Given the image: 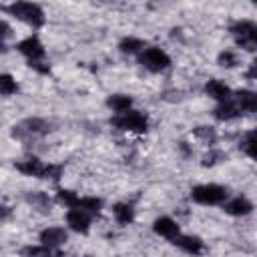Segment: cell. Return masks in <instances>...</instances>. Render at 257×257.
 <instances>
[{
    "label": "cell",
    "mask_w": 257,
    "mask_h": 257,
    "mask_svg": "<svg viewBox=\"0 0 257 257\" xmlns=\"http://www.w3.org/2000/svg\"><path fill=\"white\" fill-rule=\"evenodd\" d=\"M4 10L10 12L12 16H16L18 20L30 24L32 28H38V26L44 24V12H42V8L38 4H32V2H12Z\"/></svg>",
    "instance_id": "6da1fadb"
},
{
    "label": "cell",
    "mask_w": 257,
    "mask_h": 257,
    "mask_svg": "<svg viewBox=\"0 0 257 257\" xmlns=\"http://www.w3.org/2000/svg\"><path fill=\"white\" fill-rule=\"evenodd\" d=\"M16 169L28 177H38V179H58L60 173H62V167L58 165H46L42 163L40 159L32 157V159H26V161H20L16 163Z\"/></svg>",
    "instance_id": "7a4b0ae2"
},
{
    "label": "cell",
    "mask_w": 257,
    "mask_h": 257,
    "mask_svg": "<svg viewBox=\"0 0 257 257\" xmlns=\"http://www.w3.org/2000/svg\"><path fill=\"white\" fill-rule=\"evenodd\" d=\"M229 32L235 36V42L241 48H245L249 52L255 50V44H257V26H255L253 20H237V22H233L229 26Z\"/></svg>",
    "instance_id": "3957f363"
},
{
    "label": "cell",
    "mask_w": 257,
    "mask_h": 257,
    "mask_svg": "<svg viewBox=\"0 0 257 257\" xmlns=\"http://www.w3.org/2000/svg\"><path fill=\"white\" fill-rule=\"evenodd\" d=\"M110 124L120 131H133V133H145L149 128V118L141 110H126L110 118Z\"/></svg>",
    "instance_id": "277c9868"
},
{
    "label": "cell",
    "mask_w": 257,
    "mask_h": 257,
    "mask_svg": "<svg viewBox=\"0 0 257 257\" xmlns=\"http://www.w3.org/2000/svg\"><path fill=\"white\" fill-rule=\"evenodd\" d=\"M50 131V124L42 118H26L22 120L20 124L14 126L12 131V137L18 139V141H34V139H40L44 135H48Z\"/></svg>",
    "instance_id": "5b68a950"
},
{
    "label": "cell",
    "mask_w": 257,
    "mask_h": 257,
    "mask_svg": "<svg viewBox=\"0 0 257 257\" xmlns=\"http://www.w3.org/2000/svg\"><path fill=\"white\" fill-rule=\"evenodd\" d=\"M191 199L201 205H219L227 199V189L221 185H197L191 189Z\"/></svg>",
    "instance_id": "8992f818"
},
{
    "label": "cell",
    "mask_w": 257,
    "mask_h": 257,
    "mask_svg": "<svg viewBox=\"0 0 257 257\" xmlns=\"http://www.w3.org/2000/svg\"><path fill=\"white\" fill-rule=\"evenodd\" d=\"M139 62L145 68H149L151 72H161V70L169 68L171 58H169V54L165 50H161L157 46H151V48H143V52L139 56Z\"/></svg>",
    "instance_id": "52a82bcc"
},
{
    "label": "cell",
    "mask_w": 257,
    "mask_h": 257,
    "mask_svg": "<svg viewBox=\"0 0 257 257\" xmlns=\"http://www.w3.org/2000/svg\"><path fill=\"white\" fill-rule=\"evenodd\" d=\"M16 48H18V52H22V54L28 58V62H42V58H44V54H46L42 42H40L36 36H28V38L20 40Z\"/></svg>",
    "instance_id": "ba28073f"
},
{
    "label": "cell",
    "mask_w": 257,
    "mask_h": 257,
    "mask_svg": "<svg viewBox=\"0 0 257 257\" xmlns=\"http://www.w3.org/2000/svg\"><path fill=\"white\" fill-rule=\"evenodd\" d=\"M66 223L70 225V229H74L76 233H88L90 227V215L82 209H70L66 213Z\"/></svg>",
    "instance_id": "9c48e42d"
},
{
    "label": "cell",
    "mask_w": 257,
    "mask_h": 257,
    "mask_svg": "<svg viewBox=\"0 0 257 257\" xmlns=\"http://www.w3.org/2000/svg\"><path fill=\"white\" fill-rule=\"evenodd\" d=\"M66 239H68V235L62 227H48V229L40 231V245H46V247H52V249L66 243Z\"/></svg>",
    "instance_id": "30bf717a"
},
{
    "label": "cell",
    "mask_w": 257,
    "mask_h": 257,
    "mask_svg": "<svg viewBox=\"0 0 257 257\" xmlns=\"http://www.w3.org/2000/svg\"><path fill=\"white\" fill-rule=\"evenodd\" d=\"M153 229H155V233L157 235H161V237H165V239H175L177 235H181L179 233V225L171 219V217H159L155 223H153Z\"/></svg>",
    "instance_id": "8fae6325"
},
{
    "label": "cell",
    "mask_w": 257,
    "mask_h": 257,
    "mask_svg": "<svg viewBox=\"0 0 257 257\" xmlns=\"http://www.w3.org/2000/svg\"><path fill=\"white\" fill-rule=\"evenodd\" d=\"M223 209H225V213H229V215L243 217V215H249V213L253 211V203L247 201L245 197H235V199L227 201V203L223 205Z\"/></svg>",
    "instance_id": "7c38bea8"
},
{
    "label": "cell",
    "mask_w": 257,
    "mask_h": 257,
    "mask_svg": "<svg viewBox=\"0 0 257 257\" xmlns=\"http://www.w3.org/2000/svg\"><path fill=\"white\" fill-rule=\"evenodd\" d=\"M173 243L177 247H181L185 253L189 255H199L203 251V241L199 237H193V235H177L173 239Z\"/></svg>",
    "instance_id": "4fadbf2b"
},
{
    "label": "cell",
    "mask_w": 257,
    "mask_h": 257,
    "mask_svg": "<svg viewBox=\"0 0 257 257\" xmlns=\"http://www.w3.org/2000/svg\"><path fill=\"white\" fill-rule=\"evenodd\" d=\"M205 92H207L211 98H215L217 102H225V100L231 98V90H229V86H227L225 82L217 80V78H213V80H209V82L205 84Z\"/></svg>",
    "instance_id": "5bb4252c"
},
{
    "label": "cell",
    "mask_w": 257,
    "mask_h": 257,
    "mask_svg": "<svg viewBox=\"0 0 257 257\" xmlns=\"http://www.w3.org/2000/svg\"><path fill=\"white\" fill-rule=\"evenodd\" d=\"M233 102L237 104V108L241 112H255L257 110V94L251 92V90H239L235 94Z\"/></svg>",
    "instance_id": "9a60e30c"
},
{
    "label": "cell",
    "mask_w": 257,
    "mask_h": 257,
    "mask_svg": "<svg viewBox=\"0 0 257 257\" xmlns=\"http://www.w3.org/2000/svg\"><path fill=\"white\" fill-rule=\"evenodd\" d=\"M213 114H215L217 120H233V118H237V116L241 114V110H239L237 104L229 98V100H225V102H219V106L213 110Z\"/></svg>",
    "instance_id": "2e32d148"
},
{
    "label": "cell",
    "mask_w": 257,
    "mask_h": 257,
    "mask_svg": "<svg viewBox=\"0 0 257 257\" xmlns=\"http://www.w3.org/2000/svg\"><path fill=\"white\" fill-rule=\"evenodd\" d=\"M22 255L24 257H62V253L58 249H52V247H46V245H30V247H24L22 249Z\"/></svg>",
    "instance_id": "e0dca14e"
},
{
    "label": "cell",
    "mask_w": 257,
    "mask_h": 257,
    "mask_svg": "<svg viewBox=\"0 0 257 257\" xmlns=\"http://www.w3.org/2000/svg\"><path fill=\"white\" fill-rule=\"evenodd\" d=\"M106 104L114 110V112H126V110H131V104H133V100H131V96H126V94H112V96H108V100H106Z\"/></svg>",
    "instance_id": "ac0fdd59"
},
{
    "label": "cell",
    "mask_w": 257,
    "mask_h": 257,
    "mask_svg": "<svg viewBox=\"0 0 257 257\" xmlns=\"http://www.w3.org/2000/svg\"><path fill=\"white\" fill-rule=\"evenodd\" d=\"M112 211H114L116 221L122 223V225L131 223V221L135 219V209H133V205H128V203H118V205H114Z\"/></svg>",
    "instance_id": "d6986e66"
},
{
    "label": "cell",
    "mask_w": 257,
    "mask_h": 257,
    "mask_svg": "<svg viewBox=\"0 0 257 257\" xmlns=\"http://www.w3.org/2000/svg\"><path fill=\"white\" fill-rule=\"evenodd\" d=\"M100 207H102V201L96 199V197H78L74 209H82V211H86L90 215V213H98Z\"/></svg>",
    "instance_id": "ffe728a7"
},
{
    "label": "cell",
    "mask_w": 257,
    "mask_h": 257,
    "mask_svg": "<svg viewBox=\"0 0 257 257\" xmlns=\"http://www.w3.org/2000/svg\"><path fill=\"white\" fill-rule=\"evenodd\" d=\"M118 48H120V52H124V54H137L139 50H143V48H145V42H143L141 38L126 36V38H122V40H120Z\"/></svg>",
    "instance_id": "44dd1931"
},
{
    "label": "cell",
    "mask_w": 257,
    "mask_h": 257,
    "mask_svg": "<svg viewBox=\"0 0 257 257\" xmlns=\"http://www.w3.org/2000/svg\"><path fill=\"white\" fill-rule=\"evenodd\" d=\"M18 90V84L16 80L10 76V74H0V94L2 96H10Z\"/></svg>",
    "instance_id": "7402d4cb"
},
{
    "label": "cell",
    "mask_w": 257,
    "mask_h": 257,
    "mask_svg": "<svg viewBox=\"0 0 257 257\" xmlns=\"http://www.w3.org/2000/svg\"><path fill=\"white\" fill-rule=\"evenodd\" d=\"M195 137L201 139V141H205L207 145H213L215 139H217V133H215V128H211V126H197V128H195Z\"/></svg>",
    "instance_id": "603a6c76"
},
{
    "label": "cell",
    "mask_w": 257,
    "mask_h": 257,
    "mask_svg": "<svg viewBox=\"0 0 257 257\" xmlns=\"http://www.w3.org/2000/svg\"><path fill=\"white\" fill-rule=\"evenodd\" d=\"M239 147H241L249 157H255V133H253V131H249V133L241 139Z\"/></svg>",
    "instance_id": "cb8c5ba5"
},
{
    "label": "cell",
    "mask_w": 257,
    "mask_h": 257,
    "mask_svg": "<svg viewBox=\"0 0 257 257\" xmlns=\"http://www.w3.org/2000/svg\"><path fill=\"white\" fill-rule=\"evenodd\" d=\"M58 199H60L68 209H74V207H76V201H78V195H76V193H72V191L60 189V191H58Z\"/></svg>",
    "instance_id": "d4e9b609"
},
{
    "label": "cell",
    "mask_w": 257,
    "mask_h": 257,
    "mask_svg": "<svg viewBox=\"0 0 257 257\" xmlns=\"http://www.w3.org/2000/svg\"><path fill=\"white\" fill-rule=\"evenodd\" d=\"M28 203H32V205H36V207H40V209L50 207V199H48V195H46V193H40V191L28 195Z\"/></svg>",
    "instance_id": "484cf974"
},
{
    "label": "cell",
    "mask_w": 257,
    "mask_h": 257,
    "mask_svg": "<svg viewBox=\"0 0 257 257\" xmlns=\"http://www.w3.org/2000/svg\"><path fill=\"white\" fill-rule=\"evenodd\" d=\"M219 64H221V66H227V68L235 66V64H237V54H235L233 50L221 52V54H219Z\"/></svg>",
    "instance_id": "4316f807"
},
{
    "label": "cell",
    "mask_w": 257,
    "mask_h": 257,
    "mask_svg": "<svg viewBox=\"0 0 257 257\" xmlns=\"http://www.w3.org/2000/svg\"><path fill=\"white\" fill-rule=\"evenodd\" d=\"M12 34V28L6 20H0V42H4V38H8Z\"/></svg>",
    "instance_id": "83f0119b"
},
{
    "label": "cell",
    "mask_w": 257,
    "mask_h": 257,
    "mask_svg": "<svg viewBox=\"0 0 257 257\" xmlns=\"http://www.w3.org/2000/svg\"><path fill=\"white\" fill-rule=\"evenodd\" d=\"M219 157H221V153H211V155H207V157L203 159V165H205V167H207V165H215Z\"/></svg>",
    "instance_id": "f1b7e54d"
},
{
    "label": "cell",
    "mask_w": 257,
    "mask_h": 257,
    "mask_svg": "<svg viewBox=\"0 0 257 257\" xmlns=\"http://www.w3.org/2000/svg\"><path fill=\"white\" fill-rule=\"evenodd\" d=\"M10 215H12V209H10V207H6V205H0V221L8 219Z\"/></svg>",
    "instance_id": "f546056e"
},
{
    "label": "cell",
    "mask_w": 257,
    "mask_h": 257,
    "mask_svg": "<svg viewBox=\"0 0 257 257\" xmlns=\"http://www.w3.org/2000/svg\"><path fill=\"white\" fill-rule=\"evenodd\" d=\"M6 50H8V48H6V44H4V42H0V54H4Z\"/></svg>",
    "instance_id": "4dcf8cb0"
},
{
    "label": "cell",
    "mask_w": 257,
    "mask_h": 257,
    "mask_svg": "<svg viewBox=\"0 0 257 257\" xmlns=\"http://www.w3.org/2000/svg\"><path fill=\"white\" fill-rule=\"evenodd\" d=\"M88 257H90V255H88Z\"/></svg>",
    "instance_id": "1f68e13d"
}]
</instances>
